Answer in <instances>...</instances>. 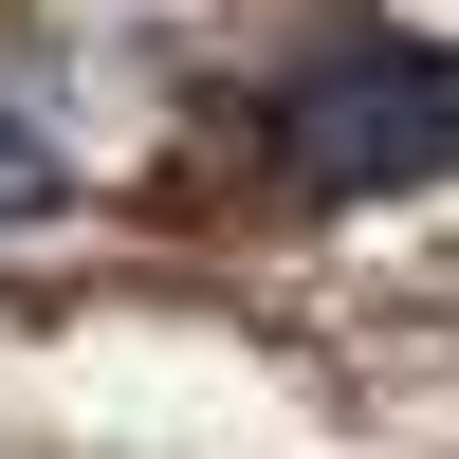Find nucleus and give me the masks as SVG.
<instances>
[{
	"mask_svg": "<svg viewBox=\"0 0 459 459\" xmlns=\"http://www.w3.org/2000/svg\"><path fill=\"white\" fill-rule=\"evenodd\" d=\"M74 203V166H56V129H37L19 92H0V221H56Z\"/></svg>",
	"mask_w": 459,
	"mask_h": 459,
	"instance_id": "2",
	"label": "nucleus"
},
{
	"mask_svg": "<svg viewBox=\"0 0 459 459\" xmlns=\"http://www.w3.org/2000/svg\"><path fill=\"white\" fill-rule=\"evenodd\" d=\"M276 166L313 184V203H368V184L459 166V56L441 37H350V56L276 74Z\"/></svg>",
	"mask_w": 459,
	"mask_h": 459,
	"instance_id": "1",
	"label": "nucleus"
}]
</instances>
